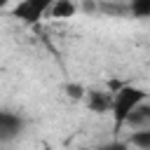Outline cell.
Returning a JSON list of instances; mask_svg holds the SVG:
<instances>
[{
    "instance_id": "1",
    "label": "cell",
    "mask_w": 150,
    "mask_h": 150,
    "mask_svg": "<svg viewBox=\"0 0 150 150\" xmlns=\"http://www.w3.org/2000/svg\"><path fill=\"white\" fill-rule=\"evenodd\" d=\"M143 101H145V91L141 87H131V84L117 87V91L112 94V108H110L112 110V120H115V129H122L127 117H129V112Z\"/></svg>"
},
{
    "instance_id": "2",
    "label": "cell",
    "mask_w": 150,
    "mask_h": 150,
    "mask_svg": "<svg viewBox=\"0 0 150 150\" xmlns=\"http://www.w3.org/2000/svg\"><path fill=\"white\" fill-rule=\"evenodd\" d=\"M52 2H54V0H21V2L12 9V14H14L19 21L33 26V23H38L45 14H49Z\"/></svg>"
},
{
    "instance_id": "3",
    "label": "cell",
    "mask_w": 150,
    "mask_h": 150,
    "mask_svg": "<svg viewBox=\"0 0 150 150\" xmlns=\"http://www.w3.org/2000/svg\"><path fill=\"white\" fill-rule=\"evenodd\" d=\"M23 127H26L23 117H19L16 112H9V110H0V143H9V141L19 138Z\"/></svg>"
},
{
    "instance_id": "4",
    "label": "cell",
    "mask_w": 150,
    "mask_h": 150,
    "mask_svg": "<svg viewBox=\"0 0 150 150\" xmlns=\"http://www.w3.org/2000/svg\"><path fill=\"white\" fill-rule=\"evenodd\" d=\"M124 127H129L131 131H141V129H148L150 127V103H138L131 112H129V117H127V122H124Z\"/></svg>"
},
{
    "instance_id": "5",
    "label": "cell",
    "mask_w": 150,
    "mask_h": 150,
    "mask_svg": "<svg viewBox=\"0 0 150 150\" xmlns=\"http://www.w3.org/2000/svg\"><path fill=\"white\" fill-rule=\"evenodd\" d=\"M87 108L94 110L96 115H105L112 108V94L108 91H87Z\"/></svg>"
},
{
    "instance_id": "6",
    "label": "cell",
    "mask_w": 150,
    "mask_h": 150,
    "mask_svg": "<svg viewBox=\"0 0 150 150\" xmlns=\"http://www.w3.org/2000/svg\"><path fill=\"white\" fill-rule=\"evenodd\" d=\"M75 14V5L70 0H54L49 7V16L52 19H70Z\"/></svg>"
},
{
    "instance_id": "7",
    "label": "cell",
    "mask_w": 150,
    "mask_h": 150,
    "mask_svg": "<svg viewBox=\"0 0 150 150\" xmlns=\"http://www.w3.org/2000/svg\"><path fill=\"white\" fill-rule=\"evenodd\" d=\"M129 14L136 19H150V0H129Z\"/></svg>"
},
{
    "instance_id": "8",
    "label": "cell",
    "mask_w": 150,
    "mask_h": 150,
    "mask_svg": "<svg viewBox=\"0 0 150 150\" xmlns=\"http://www.w3.org/2000/svg\"><path fill=\"white\" fill-rule=\"evenodd\" d=\"M131 145H136L138 150H150V127L141 129V131H134L131 134Z\"/></svg>"
},
{
    "instance_id": "9",
    "label": "cell",
    "mask_w": 150,
    "mask_h": 150,
    "mask_svg": "<svg viewBox=\"0 0 150 150\" xmlns=\"http://www.w3.org/2000/svg\"><path fill=\"white\" fill-rule=\"evenodd\" d=\"M66 94H68L70 98L80 101V98H84V96H87V89H84L82 84H66Z\"/></svg>"
},
{
    "instance_id": "10",
    "label": "cell",
    "mask_w": 150,
    "mask_h": 150,
    "mask_svg": "<svg viewBox=\"0 0 150 150\" xmlns=\"http://www.w3.org/2000/svg\"><path fill=\"white\" fill-rule=\"evenodd\" d=\"M98 150H127V145L120 143V141H110V143H103Z\"/></svg>"
},
{
    "instance_id": "11",
    "label": "cell",
    "mask_w": 150,
    "mask_h": 150,
    "mask_svg": "<svg viewBox=\"0 0 150 150\" xmlns=\"http://www.w3.org/2000/svg\"><path fill=\"white\" fill-rule=\"evenodd\" d=\"M7 2H9V0H0V9H2V7L7 5Z\"/></svg>"
}]
</instances>
